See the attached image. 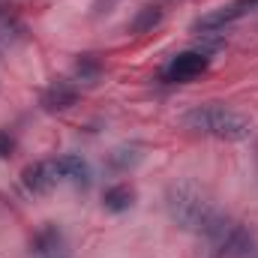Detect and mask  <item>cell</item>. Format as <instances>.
Returning a JSON list of instances; mask_svg holds the SVG:
<instances>
[{
    "mask_svg": "<svg viewBox=\"0 0 258 258\" xmlns=\"http://www.w3.org/2000/svg\"><path fill=\"white\" fill-rule=\"evenodd\" d=\"M111 3H117V0H96V6H99V9H108Z\"/></svg>",
    "mask_w": 258,
    "mask_h": 258,
    "instance_id": "cell-14",
    "label": "cell"
},
{
    "mask_svg": "<svg viewBox=\"0 0 258 258\" xmlns=\"http://www.w3.org/2000/svg\"><path fill=\"white\" fill-rule=\"evenodd\" d=\"M165 207H168V216L183 231L204 234L213 243H219L225 237V231L231 228L228 213H222L213 204V198L201 186H195V183H174L168 189V195H165Z\"/></svg>",
    "mask_w": 258,
    "mask_h": 258,
    "instance_id": "cell-1",
    "label": "cell"
},
{
    "mask_svg": "<svg viewBox=\"0 0 258 258\" xmlns=\"http://www.w3.org/2000/svg\"><path fill=\"white\" fill-rule=\"evenodd\" d=\"M60 174H57V165L54 162H33L21 171V183L30 195H45L57 186Z\"/></svg>",
    "mask_w": 258,
    "mask_h": 258,
    "instance_id": "cell-5",
    "label": "cell"
},
{
    "mask_svg": "<svg viewBox=\"0 0 258 258\" xmlns=\"http://www.w3.org/2000/svg\"><path fill=\"white\" fill-rule=\"evenodd\" d=\"M54 165H57L60 180H69V183L78 186V189H87V186L93 183V171H90L87 159H81V156H75V153H66L60 159H54Z\"/></svg>",
    "mask_w": 258,
    "mask_h": 258,
    "instance_id": "cell-6",
    "label": "cell"
},
{
    "mask_svg": "<svg viewBox=\"0 0 258 258\" xmlns=\"http://www.w3.org/2000/svg\"><path fill=\"white\" fill-rule=\"evenodd\" d=\"M255 3H258V0H234V3H228V6H219V9H213V12H207V15L195 18L192 30H195V33H219V30H225L231 21L243 18Z\"/></svg>",
    "mask_w": 258,
    "mask_h": 258,
    "instance_id": "cell-3",
    "label": "cell"
},
{
    "mask_svg": "<svg viewBox=\"0 0 258 258\" xmlns=\"http://www.w3.org/2000/svg\"><path fill=\"white\" fill-rule=\"evenodd\" d=\"M207 66H210V57L204 51H180V54H174L168 60V66L162 69V78L171 81V84L192 81L201 72H207Z\"/></svg>",
    "mask_w": 258,
    "mask_h": 258,
    "instance_id": "cell-4",
    "label": "cell"
},
{
    "mask_svg": "<svg viewBox=\"0 0 258 258\" xmlns=\"http://www.w3.org/2000/svg\"><path fill=\"white\" fill-rule=\"evenodd\" d=\"M12 147H15L12 135H9V132H0V156H9V153H12Z\"/></svg>",
    "mask_w": 258,
    "mask_h": 258,
    "instance_id": "cell-13",
    "label": "cell"
},
{
    "mask_svg": "<svg viewBox=\"0 0 258 258\" xmlns=\"http://www.w3.org/2000/svg\"><path fill=\"white\" fill-rule=\"evenodd\" d=\"M99 75V63L96 60H90V57H81L78 60V78L81 81H90V78H96Z\"/></svg>",
    "mask_w": 258,
    "mask_h": 258,
    "instance_id": "cell-12",
    "label": "cell"
},
{
    "mask_svg": "<svg viewBox=\"0 0 258 258\" xmlns=\"http://www.w3.org/2000/svg\"><path fill=\"white\" fill-rule=\"evenodd\" d=\"M30 258H69L63 234H60L54 225H45V228L33 237V243H30Z\"/></svg>",
    "mask_w": 258,
    "mask_h": 258,
    "instance_id": "cell-7",
    "label": "cell"
},
{
    "mask_svg": "<svg viewBox=\"0 0 258 258\" xmlns=\"http://www.w3.org/2000/svg\"><path fill=\"white\" fill-rule=\"evenodd\" d=\"M138 159H141L138 150H126V147H120V150H114V153L108 156V165L117 168V171H129L132 165H138Z\"/></svg>",
    "mask_w": 258,
    "mask_h": 258,
    "instance_id": "cell-10",
    "label": "cell"
},
{
    "mask_svg": "<svg viewBox=\"0 0 258 258\" xmlns=\"http://www.w3.org/2000/svg\"><path fill=\"white\" fill-rule=\"evenodd\" d=\"M132 201H135V189L129 183H117V186L105 189V195H102V207L108 213H123L132 207Z\"/></svg>",
    "mask_w": 258,
    "mask_h": 258,
    "instance_id": "cell-9",
    "label": "cell"
},
{
    "mask_svg": "<svg viewBox=\"0 0 258 258\" xmlns=\"http://www.w3.org/2000/svg\"><path fill=\"white\" fill-rule=\"evenodd\" d=\"M159 21H162V12H159V9H144V12H141V15L135 18L132 30H135V33H144L147 27H156Z\"/></svg>",
    "mask_w": 258,
    "mask_h": 258,
    "instance_id": "cell-11",
    "label": "cell"
},
{
    "mask_svg": "<svg viewBox=\"0 0 258 258\" xmlns=\"http://www.w3.org/2000/svg\"><path fill=\"white\" fill-rule=\"evenodd\" d=\"M78 102V87L69 84V81H54L45 93H42V108L45 111H66Z\"/></svg>",
    "mask_w": 258,
    "mask_h": 258,
    "instance_id": "cell-8",
    "label": "cell"
},
{
    "mask_svg": "<svg viewBox=\"0 0 258 258\" xmlns=\"http://www.w3.org/2000/svg\"><path fill=\"white\" fill-rule=\"evenodd\" d=\"M180 123L198 132V135H210V138H219V141H246L252 135V120L246 114H240L234 108H225V105H216V102L189 108L180 117Z\"/></svg>",
    "mask_w": 258,
    "mask_h": 258,
    "instance_id": "cell-2",
    "label": "cell"
}]
</instances>
